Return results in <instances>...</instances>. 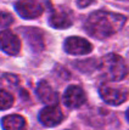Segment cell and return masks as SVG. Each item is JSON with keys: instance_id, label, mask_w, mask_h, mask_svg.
Returning <instances> with one entry per match:
<instances>
[{"instance_id": "5", "label": "cell", "mask_w": 129, "mask_h": 130, "mask_svg": "<svg viewBox=\"0 0 129 130\" xmlns=\"http://www.w3.org/2000/svg\"><path fill=\"white\" fill-rule=\"evenodd\" d=\"M49 23H50L51 27L57 29L68 28L73 23L72 11H69L68 9L62 7V6L52 9L50 17H49Z\"/></svg>"}, {"instance_id": "3", "label": "cell", "mask_w": 129, "mask_h": 130, "mask_svg": "<svg viewBox=\"0 0 129 130\" xmlns=\"http://www.w3.org/2000/svg\"><path fill=\"white\" fill-rule=\"evenodd\" d=\"M101 99L108 105L117 106L123 103L128 97V91L124 88H114L108 84H102L99 89Z\"/></svg>"}, {"instance_id": "7", "label": "cell", "mask_w": 129, "mask_h": 130, "mask_svg": "<svg viewBox=\"0 0 129 130\" xmlns=\"http://www.w3.org/2000/svg\"><path fill=\"white\" fill-rule=\"evenodd\" d=\"M65 50L71 55H85L93 50V45L80 37H71L65 41Z\"/></svg>"}, {"instance_id": "10", "label": "cell", "mask_w": 129, "mask_h": 130, "mask_svg": "<svg viewBox=\"0 0 129 130\" xmlns=\"http://www.w3.org/2000/svg\"><path fill=\"white\" fill-rule=\"evenodd\" d=\"M37 95L40 99V101L49 105V106H55L57 103V100H59L57 92L45 80L39 82V84L37 86Z\"/></svg>"}, {"instance_id": "8", "label": "cell", "mask_w": 129, "mask_h": 130, "mask_svg": "<svg viewBox=\"0 0 129 130\" xmlns=\"http://www.w3.org/2000/svg\"><path fill=\"white\" fill-rule=\"evenodd\" d=\"M87 100L84 90L77 86V85H71L68 86L67 90L65 91L63 95V102L68 108H78L80 107Z\"/></svg>"}, {"instance_id": "15", "label": "cell", "mask_w": 129, "mask_h": 130, "mask_svg": "<svg viewBox=\"0 0 129 130\" xmlns=\"http://www.w3.org/2000/svg\"><path fill=\"white\" fill-rule=\"evenodd\" d=\"M125 116H127V118H128V120H129V108H128V111H127V113H125Z\"/></svg>"}, {"instance_id": "2", "label": "cell", "mask_w": 129, "mask_h": 130, "mask_svg": "<svg viewBox=\"0 0 129 130\" xmlns=\"http://www.w3.org/2000/svg\"><path fill=\"white\" fill-rule=\"evenodd\" d=\"M100 71L108 80L117 82L127 77L129 69L122 57L116 54H108L100 60Z\"/></svg>"}, {"instance_id": "6", "label": "cell", "mask_w": 129, "mask_h": 130, "mask_svg": "<svg viewBox=\"0 0 129 130\" xmlns=\"http://www.w3.org/2000/svg\"><path fill=\"white\" fill-rule=\"evenodd\" d=\"M0 49L9 55H17L21 49V41L13 32L5 29L0 32Z\"/></svg>"}, {"instance_id": "4", "label": "cell", "mask_w": 129, "mask_h": 130, "mask_svg": "<svg viewBox=\"0 0 129 130\" xmlns=\"http://www.w3.org/2000/svg\"><path fill=\"white\" fill-rule=\"evenodd\" d=\"M15 9L17 13L26 20L37 18L44 11L43 5L38 0H18L15 4Z\"/></svg>"}, {"instance_id": "11", "label": "cell", "mask_w": 129, "mask_h": 130, "mask_svg": "<svg viewBox=\"0 0 129 130\" xmlns=\"http://www.w3.org/2000/svg\"><path fill=\"white\" fill-rule=\"evenodd\" d=\"M1 125L4 130H27L26 120L18 114H11L4 117L1 120Z\"/></svg>"}, {"instance_id": "9", "label": "cell", "mask_w": 129, "mask_h": 130, "mask_svg": "<svg viewBox=\"0 0 129 130\" xmlns=\"http://www.w3.org/2000/svg\"><path fill=\"white\" fill-rule=\"evenodd\" d=\"M63 120V113L57 106H48L39 112V122L45 126H56Z\"/></svg>"}, {"instance_id": "13", "label": "cell", "mask_w": 129, "mask_h": 130, "mask_svg": "<svg viewBox=\"0 0 129 130\" xmlns=\"http://www.w3.org/2000/svg\"><path fill=\"white\" fill-rule=\"evenodd\" d=\"M13 22V17L9 12L0 11V28H6Z\"/></svg>"}, {"instance_id": "14", "label": "cell", "mask_w": 129, "mask_h": 130, "mask_svg": "<svg viewBox=\"0 0 129 130\" xmlns=\"http://www.w3.org/2000/svg\"><path fill=\"white\" fill-rule=\"evenodd\" d=\"M77 4H78L79 7H87L90 4H93V0H78Z\"/></svg>"}, {"instance_id": "12", "label": "cell", "mask_w": 129, "mask_h": 130, "mask_svg": "<svg viewBox=\"0 0 129 130\" xmlns=\"http://www.w3.org/2000/svg\"><path fill=\"white\" fill-rule=\"evenodd\" d=\"M13 103V97L9 91L0 90V111L10 108Z\"/></svg>"}, {"instance_id": "1", "label": "cell", "mask_w": 129, "mask_h": 130, "mask_svg": "<svg viewBox=\"0 0 129 130\" xmlns=\"http://www.w3.org/2000/svg\"><path fill=\"white\" fill-rule=\"evenodd\" d=\"M125 16L108 11L91 12L84 23V28L95 39H107L123 28Z\"/></svg>"}]
</instances>
